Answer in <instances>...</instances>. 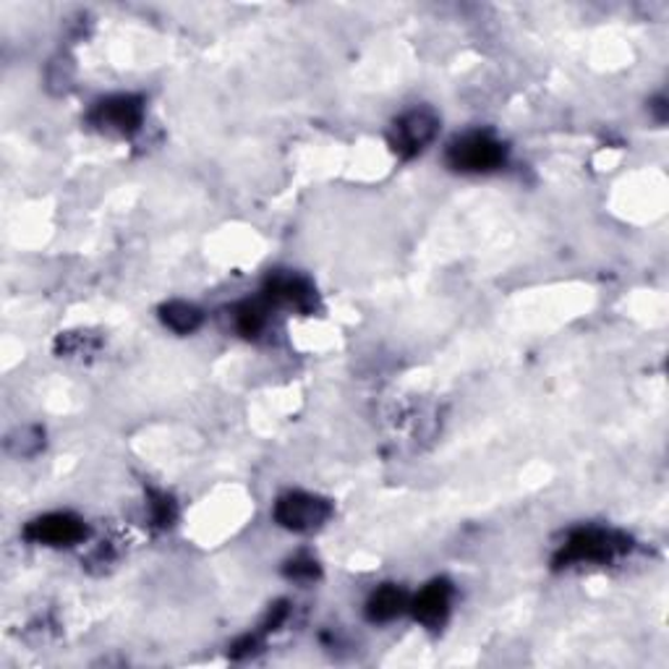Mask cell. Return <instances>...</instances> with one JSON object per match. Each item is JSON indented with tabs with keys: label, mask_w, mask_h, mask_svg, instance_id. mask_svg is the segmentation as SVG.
I'll use <instances>...</instances> for the list:
<instances>
[{
	"label": "cell",
	"mask_w": 669,
	"mask_h": 669,
	"mask_svg": "<svg viewBox=\"0 0 669 669\" xmlns=\"http://www.w3.org/2000/svg\"><path fill=\"white\" fill-rule=\"evenodd\" d=\"M631 549V539L607 528H579L570 534L557 555V565H583V562H609Z\"/></svg>",
	"instance_id": "1"
},
{
	"label": "cell",
	"mask_w": 669,
	"mask_h": 669,
	"mask_svg": "<svg viewBox=\"0 0 669 669\" xmlns=\"http://www.w3.org/2000/svg\"><path fill=\"white\" fill-rule=\"evenodd\" d=\"M504 157H508L504 144L484 131L458 136L448 149L450 168L461 170V173H491V170L504 166Z\"/></svg>",
	"instance_id": "2"
},
{
	"label": "cell",
	"mask_w": 669,
	"mask_h": 669,
	"mask_svg": "<svg viewBox=\"0 0 669 669\" xmlns=\"http://www.w3.org/2000/svg\"><path fill=\"white\" fill-rule=\"evenodd\" d=\"M275 521L296 534L323 528L332 515V504L325 497L309 495V491H288L275 502Z\"/></svg>",
	"instance_id": "3"
},
{
	"label": "cell",
	"mask_w": 669,
	"mask_h": 669,
	"mask_svg": "<svg viewBox=\"0 0 669 669\" xmlns=\"http://www.w3.org/2000/svg\"><path fill=\"white\" fill-rule=\"evenodd\" d=\"M92 123L102 134L131 136L142 129L144 123V105L134 95H113L105 97L92 108Z\"/></svg>",
	"instance_id": "4"
},
{
	"label": "cell",
	"mask_w": 669,
	"mask_h": 669,
	"mask_svg": "<svg viewBox=\"0 0 669 669\" xmlns=\"http://www.w3.org/2000/svg\"><path fill=\"white\" fill-rule=\"evenodd\" d=\"M439 131V121L431 110H411V113L400 115L396 123H392L390 131V147L396 149V155L400 157H416L422 155L431 142H435Z\"/></svg>",
	"instance_id": "5"
},
{
	"label": "cell",
	"mask_w": 669,
	"mask_h": 669,
	"mask_svg": "<svg viewBox=\"0 0 669 669\" xmlns=\"http://www.w3.org/2000/svg\"><path fill=\"white\" fill-rule=\"evenodd\" d=\"M24 536L32 544H42V547H71L87 536V526L82 523V518L71 513H48L35 518L24 528Z\"/></svg>",
	"instance_id": "6"
},
{
	"label": "cell",
	"mask_w": 669,
	"mask_h": 669,
	"mask_svg": "<svg viewBox=\"0 0 669 669\" xmlns=\"http://www.w3.org/2000/svg\"><path fill=\"white\" fill-rule=\"evenodd\" d=\"M265 299L270 301V304L291 306V309L304 314H309L314 306H317L314 285L306 278H299V275H272V278L267 280Z\"/></svg>",
	"instance_id": "7"
},
{
	"label": "cell",
	"mask_w": 669,
	"mask_h": 669,
	"mask_svg": "<svg viewBox=\"0 0 669 669\" xmlns=\"http://www.w3.org/2000/svg\"><path fill=\"white\" fill-rule=\"evenodd\" d=\"M452 605V586L448 581H435L418 592L416 599H411L409 609L422 625L439 628L450 615Z\"/></svg>",
	"instance_id": "8"
},
{
	"label": "cell",
	"mask_w": 669,
	"mask_h": 669,
	"mask_svg": "<svg viewBox=\"0 0 669 669\" xmlns=\"http://www.w3.org/2000/svg\"><path fill=\"white\" fill-rule=\"evenodd\" d=\"M409 605V594H405L403 588L387 583V586L377 588V592L369 596V601H366V618L372 622H390L396 620L398 615H403Z\"/></svg>",
	"instance_id": "9"
},
{
	"label": "cell",
	"mask_w": 669,
	"mask_h": 669,
	"mask_svg": "<svg viewBox=\"0 0 669 669\" xmlns=\"http://www.w3.org/2000/svg\"><path fill=\"white\" fill-rule=\"evenodd\" d=\"M270 323V301H244L233 309V327L244 338H259Z\"/></svg>",
	"instance_id": "10"
},
{
	"label": "cell",
	"mask_w": 669,
	"mask_h": 669,
	"mask_svg": "<svg viewBox=\"0 0 669 669\" xmlns=\"http://www.w3.org/2000/svg\"><path fill=\"white\" fill-rule=\"evenodd\" d=\"M160 319L168 330L179 334H192L194 330H199L205 317H202V312L196 309L194 304H188V301H170V304L160 309Z\"/></svg>",
	"instance_id": "11"
},
{
	"label": "cell",
	"mask_w": 669,
	"mask_h": 669,
	"mask_svg": "<svg viewBox=\"0 0 669 669\" xmlns=\"http://www.w3.org/2000/svg\"><path fill=\"white\" fill-rule=\"evenodd\" d=\"M149 518L157 528L173 526L175 521V502L173 497H168L166 491H153L149 495Z\"/></svg>",
	"instance_id": "12"
},
{
	"label": "cell",
	"mask_w": 669,
	"mask_h": 669,
	"mask_svg": "<svg viewBox=\"0 0 669 669\" xmlns=\"http://www.w3.org/2000/svg\"><path fill=\"white\" fill-rule=\"evenodd\" d=\"M285 573H288V579L309 583L319 575V565H317V560H312L309 555H299V557H293L291 562H288Z\"/></svg>",
	"instance_id": "13"
},
{
	"label": "cell",
	"mask_w": 669,
	"mask_h": 669,
	"mask_svg": "<svg viewBox=\"0 0 669 669\" xmlns=\"http://www.w3.org/2000/svg\"><path fill=\"white\" fill-rule=\"evenodd\" d=\"M16 445V455H35V452L42 448V431L39 429H22L19 431V439H11Z\"/></svg>",
	"instance_id": "14"
}]
</instances>
